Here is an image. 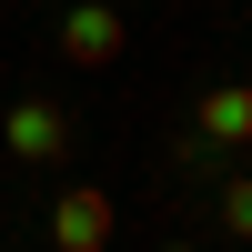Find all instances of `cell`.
I'll return each mask as SVG.
<instances>
[{
    "label": "cell",
    "mask_w": 252,
    "mask_h": 252,
    "mask_svg": "<svg viewBox=\"0 0 252 252\" xmlns=\"http://www.w3.org/2000/svg\"><path fill=\"white\" fill-rule=\"evenodd\" d=\"M121 40H131V31H121L111 0H71V10H61V61H81V71H111Z\"/></svg>",
    "instance_id": "cell-1"
},
{
    "label": "cell",
    "mask_w": 252,
    "mask_h": 252,
    "mask_svg": "<svg viewBox=\"0 0 252 252\" xmlns=\"http://www.w3.org/2000/svg\"><path fill=\"white\" fill-rule=\"evenodd\" d=\"M0 141H10V161H61L71 152V111H61V101H10V111H0Z\"/></svg>",
    "instance_id": "cell-2"
},
{
    "label": "cell",
    "mask_w": 252,
    "mask_h": 252,
    "mask_svg": "<svg viewBox=\"0 0 252 252\" xmlns=\"http://www.w3.org/2000/svg\"><path fill=\"white\" fill-rule=\"evenodd\" d=\"M111 222H121V212H111L101 182H71V192L51 202V242H61V252H111Z\"/></svg>",
    "instance_id": "cell-3"
},
{
    "label": "cell",
    "mask_w": 252,
    "mask_h": 252,
    "mask_svg": "<svg viewBox=\"0 0 252 252\" xmlns=\"http://www.w3.org/2000/svg\"><path fill=\"white\" fill-rule=\"evenodd\" d=\"M242 131H252V91L222 81V91L202 101V141H212V152H242Z\"/></svg>",
    "instance_id": "cell-4"
},
{
    "label": "cell",
    "mask_w": 252,
    "mask_h": 252,
    "mask_svg": "<svg viewBox=\"0 0 252 252\" xmlns=\"http://www.w3.org/2000/svg\"><path fill=\"white\" fill-rule=\"evenodd\" d=\"M222 232H252V182H222Z\"/></svg>",
    "instance_id": "cell-5"
},
{
    "label": "cell",
    "mask_w": 252,
    "mask_h": 252,
    "mask_svg": "<svg viewBox=\"0 0 252 252\" xmlns=\"http://www.w3.org/2000/svg\"><path fill=\"white\" fill-rule=\"evenodd\" d=\"M161 252H192V242H161Z\"/></svg>",
    "instance_id": "cell-6"
}]
</instances>
